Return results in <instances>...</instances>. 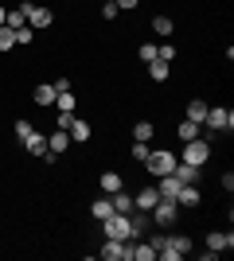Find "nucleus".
Listing matches in <instances>:
<instances>
[{"label":"nucleus","mask_w":234,"mask_h":261,"mask_svg":"<svg viewBox=\"0 0 234 261\" xmlns=\"http://www.w3.org/2000/svg\"><path fill=\"white\" fill-rule=\"evenodd\" d=\"M179 160H184V164H191V168H203V164L211 160V141H207V137L184 141V152H179Z\"/></svg>","instance_id":"obj_1"},{"label":"nucleus","mask_w":234,"mask_h":261,"mask_svg":"<svg viewBox=\"0 0 234 261\" xmlns=\"http://www.w3.org/2000/svg\"><path fill=\"white\" fill-rule=\"evenodd\" d=\"M148 222H156V226H176L179 222V207H176V199H156L152 211H148Z\"/></svg>","instance_id":"obj_2"},{"label":"nucleus","mask_w":234,"mask_h":261,"mask_svg":"<svg viewBox=\"0 0 234 261\" xmlns=\"http://www.w3.org/2000/svg\"><path fill=\"white\" fill-rule=\"evenodd\" d=\"M179 164V156L176 152H168V148H152L148 152V160H145V168H148V175H172V168Z\"/></svg>","instance_id":"obj_3"},{"label":"nucleus","mask_w":234,"mask_h":261,"mask_svg":"<svg viewBox=\"0 0 234 261\" xmlns=\"http://www.w3.org/2000/svg\"><path fill=\"white\" fill-rule=\"evenodd\" d=\"M203 125L215 133H230L234 129V109H223V106H211L207 109V117H203Z\"/></svg>","instance_id":"obj_4"},{"label":"nucleus","mask_w":234,"mask_h":261,"mask_svg":"<svg viewBox=\"0 0 234 261\" xmlns=\"http://www.w3.org/2000/svg\"><path fill=\"white\" fill-rule=\"evenodd\" d=\"M101 230H106V238H117V242H129V238H133L129 215H110L106 222H101Z\"/></svg>","instance_id":"obj_5"},{"label":"nucleus","mask_w":234,"mask_h":261,"mask_svg":"<svg viewBox=\"0 0 234 261\" xmlns=\"http://www.w3.org/2000/svg\"><path fill=\"white\" fill-rule=\"evenodd\" d=\"M28 4V0H23ZM55 23V12L47 8V4H28V28H35V32H43V28H51Z\"/></svg>","instance_id":"obj_6"},{"label":"nucleus","mask_w":234,"mask_h":261,"mask_svg":"<svg viewBox=\"0 0 234 261\" xmlns=\"http://www.w3.org/2000/svg\"><path fill=\"white\" fill-rule=\"evenodd\" d=\"M207 250H211V253L234 250V234H230V230H226V234H223V230H211V234H207Z\"/></svg>","instance_id":"obj_7"},{"label":"nucleus","mask_w":234,"mask_h":261,"mask_svg":"<svg viewBox=\"0 0 234 261\" xmlns=\"http://www.w3.org/2000/svg\"><path fill=\"white\" fill-rule=\"evenodd\" d=\"M199 184H184V187H179V191H176V207L179 211H184V207H199Z\"/></svg>","instance_id":"obj_8"},{"label":"nucleus","mask_w":234,"mask_h":261,"mask_svg":"<svg viewBox=\"0 0 234 261\" xmlns=\"http://www.w3.org/2000/svg\"><path fill=\"white\" fill-rule=\"evenodd\" d=\"M70 148V133L67 129H55L51 137H47V152H55V156H63Z\"/></svg>","instance_id":"obj_9"},{"label":"nucleus","mask_w":234,"mask_h":261,"mask_svg":"<svg viewBox=\"0 0 234 261\" xmlns=\"http://www.w3.org/2000/svg\"><path fill=\"white\" fill-rule=\"evenodd\" d=\"M179 179L176 175H156V191H160V199H176V191H179Z\"/></svg>","instance_id":"obj_10"},{"label":"nucleus","mask_w":234,"mask_h":261,"mask_svg":"<svg viewBox=\"0 0 234 261\" xmlns=\"http://www.w3.org/2000/svg\"><path fill=\"white\" fill-rule=\"evenodd\" d=\"M90 215L98 218V222H106V218H110V215H117V211H113V199H110V195L94 199V203H90Z\"/></svg>","instance_id":"obj_11"},{"label":"nucleus","mask_w":234,"mask_h":261,"mask_svg":"<svg viewBox=\"0 0 234 261\" xmlns=\"http://www.w3.org/2000/svg\"><path fill=\"white\" fill-rule=\"evenodd\" d=\"M20 144H23V148H28L32 156H43V152H47V137H43V133H35V129L28 133V137H23Z\"/></svg>","instance_id":"obj_12"},{"label":"nucleus","mask_w":234,"mask_h":261,"mask_svg":"<svg viewBox=\"0 0 234 261\" xmlns=\"http://www.w3.org/2000/svg\"><path fill=\"white\" fill-rule=\"evenodd\" d=\"M156 199H160V191H156V187H141V191L133 195V207H137V211H152Z\"/></svg>","instance_id":"obj_13"},{"label":"nucleus","mask_w":234,"mask_h":261,"mask_svg":"<svg viewBox=\"0 0 234 261\" xmlns=\"http://www.w3.org/2000/svg\"><path fill=\"white\" fill-rule=\"evenodd\" d=\"M101 257H106V261H125V242L106 238V242H101Z\"/></svg>","instance_id":"obj_14"},{"label":"nucleus","mask_w":234,"mask_h":261,"mask_svg":"<svg viewBox=\"0 0 234 261\" xmlns=\"http://www.w3.org/2000/svg\"><path fill=\"white\" fill-rule=\"evenodd\" d=\"M28 23V4H16V8H8V16H4V28H23Z\"/></svg>","instance_id":"obj_15"},{"label":"nucleus","mask_w":234,"mask_h":261,"mask_svg":"<svg viewBox=\"0 0 234 261\" xmlns=\"http://www.w3.org/2000/svg\"><path fill=\"white\" fill-rule=\"evenodd\" d=\"M168 250L176 253V261L188 257V253H191V238H188V234H172V238H168Z\"/></svg>","instance_id":"obj_16"},{"label":"nucleus","mask_w":234,"mask_h":261,"mask_svg":"<svg viewBox=\"0 0 234 261\" xmlns=\"http://www.w3.org/2000/svg\"><path fill=\"white\" fill-rule=\"evenodd\" d=\"M172 175H176L179 184H199V168H191V164H184V160L172 168Z\"/></svg>","instance_id":"obj_17"},{"label":"nucleus","mask_w":234,"mask_h":261,"mask_svg":"<svg viewBox=\"0 0 234 261\" xmlns=\"http://www.w3.org/2000/svg\"><path fill=\"white\" fill-rule=\"evenodd\" d=\"M121 187H125L121 172H101V195H113V191H121Z\"/></svg>","instance_id":"obj_18"},{"label":"nucleus","mask_w":234,"mask_h":261,"mask_svg":"<svg viewBox=\"0 0 234 261\" xmlns=\"http://www.w3.org/2000/svg\"><path fill=\"white\" fill-rule=\"evenodd\" d=\"M113 211H117V215H129V211H137L133 207V195H129V191H125V187H121V191H113Z\"/></svg>","instance_id":"obj_19"},{"label":"nucleus","mask_w":234,"mask_h":261,"mask_svg":"<svg viewBox=\"0 0 234 261\" xmlns=\"http://www.w3.org/2000/svg\"><path fill=\"white\" fill-rule=\"evenodd\" d=\"M67 133H70V141H78V144H86V141H90V125H86V121H78V117H70Z\"/></svg>","instance_id":"obj_20"},{"label":"nucleus","mask_w":234,"mask_h":261,"mask_svg":"<svg viewBox=\"0 0 234 261\" xmlns=\"http://www.w3.org/2000/svg\"><path fill=\"white\" fill-rule=\"evenodd\" d=\"M207 109H211V106H207L203 98H191V101H188V121L203 125V117H207Z\"/></svg>","instance_id":"obj_21"},{"label":"nucleus","mask_w":234,"mask_h":261,"mask_svg":"<svg viewBox=\"0 0 234 261\" xmlns=\"http://www.w3.org/2000/svg\"><path fill=\"white\" fill-rule=\"evenodd\" d=\"M168 74H172V66H168L164 59H152V63H148V78H152V82H168Z\"/></svg>","instance_id":"obj_22"},{"label":"nucleus","mask_w":234,"mask_h":261,"mask_svg":"<svg viewBox=\"0 0 234 261\" xmlns=\"http://www.w3.org/2000/svg\"><path fill=\"white\" fill-rule=\"evenodd\" d=\"M129 226H133V238H141L148 230V211H129Z\"/></svg>","instance_id":"obj_23"},{"label":"nucleus","mask_w":234,"mask_h":261,"mask_svg":"<svg viewBox=\"0 0 234 261\" xmlns=\"http://www.w3.org/2000/svg\"><path fill=\"white\" fill-rule=\"evenodd\" d=\"M176 137H179V141H195V137H203V125L184 121V125H176Z\"/></svg>","instance_id":"obj_24"},{"label":"nucleus","mask_w":234,"mask_h":261,"mask_svg":"<svg viewBox=\"0 0 234 261\" xmlns=\"http://www.w3.org/2000/svg\"><path fill=\"white\" fill-rule=\"evenodd\" d=\"M35 106H55V86H35Z\"/></svg>","instance_id":"obj_25"},{"label":"nucleus","mask_w":234,"mask_h":261,"mask_svg":"<svg viewBox=\"0 0 234 261\" xmlns=\"http://www.w3.org/2000/svg\"><path fill=\"white\" fill-rule=\"evenodd\" d=\"M152 133H156L152 121H137L133 125V141H152Z\"/></svg>","instance_id":"obj_26"},{"label":"nucleus","mask_w":234,"mask_h":261,"mask_svg":"<svg viewBox=\"0 0 234 261\" xmlns=\"http://www.w3.org/2000/svg\"><path fill=\"white\" fill-rule=\"evenodd\" d=\"M152 32H156V35H160V39H168V35L176 32V23L168 20V16H156V20H152Z\"/></svg>","instance_id":"obj_27"},{"label":"nucleus","mask_w":234,"mask_h":261,"mask_svg":"<svg viewBox=\"0 0 234 261\" xmlns=\"http://www.w3.org/2000/svg\"><path fill=\"white\" fill-rule=\"evenodd\" d=\"M55 109L59 113H74V94H70V90L67 94H55Z\"/></svg>","instance_id":"obj_28"},{"label":"nucleus","mask_w":234,"mask_h":261,"mask_svg":"<svg viewBox=\"0 0 234 261\" xmlns=\"http://www.w3.org/2000/svg\"><path fill=\"white\" fill-rule=\"evenodd\" d=\"M35 39V28H28V23H23V28H16V47H28Z\"/></svg>","instance_id":"obj_29"},{"label":"nucleus","mask_w":234,"mask_h":261,"mask_svg":"<svg viewBox=\"0 0 234 261\" xmlns=\"http://www.w3.org/2000/svg\"><path fill=\"white\" fill-rule=\"evenodd\" d=\"M16 47V32L12 28H0V51H12Z\"/></svg>","instance_id":"obj_30"},{"label":"nucleus","mask_w":234,"mask_h":261,"mask_svg":"<svg viewBox=\"0 0 234 261\" xmlns=\"http://www.w3.org/2000/svg\"><path fill=\"white\" fill-rule=\"evenodd\" d=\"M148 152H152V148H148V141H133V160L145 164V160H148Z\"/></svg>","instance_id":"obj_31"},{"label":"nucleus","mask_w":234,"mask_h":261,"mask_svg":"<svg viewBox=\"0 0 234 261\" xmlns=\"http://www.w3.org/2000/svg\"><path fill=\"white\" fill-rule=\"evenodd\" d=\"M156 59H164V63H172V59H176V47H172V43L164 39V43L156 47Z\"/></svg>","instance_id":"obj_32"},{"label":"nucleus","mask_w":234,"mask_h":261,"mask_svg":"<svg viewBox=\"0 0 234 261\" xmlns=\"http://www.w3.org/2000/svg\"><path fill=\"white\" fill-rule=\"evenodd\" d=\"M101 20H117V4L113 0H101Z\"/></svg>","instance_id":"obj_33"},{"label":"nucleus","mask_w":234,"mask_h":261,"mask_svg":"<svg viewBox=\"0 0 234 261\" xmlns=\"http://www.w3.org/2000/svg\"><path fill=\"white\" fill-rule=\"evenodd\" d=\"M137 55H141L145 63H152V59H156V43H141V51H137Z\"/></svg>","instance_id":"obj_34"},{"label":"nucleus","mask_w":234,"mask_h":261,"mask_svg":"<svg viewBox=\"0 0 234 261\" xmlns=\"http://www.w3.org/2000/svg\"><path fill=\"white\" fill-rule=\"evenodd\" d=\"M32 129H35L32 121H16V137H20V141H23V137H28V133H32Z\"/></svg>","instance_id":"obj_35"},{"label":"nucleus","mask_w":234,"mask_h":261,"mask_svg":"<svg viewBox=\"0 0 234 261\" xmlns=\"http://www.w3.org/2000/svg\"><path fill=\"white\" fill-rule=\"evenodd\" d=\"M113 4H117V12H133L141 0H113Z\"/></svg>","instance_id":"obj_36"},{"label":"nucleus","mask_w":234,"mask_h":261,"mask_svg":"<svg viewBox=\"0 0 234 261\" xmlns=\"http://www.w3.org/2000/svg\"><path fill=\"white\" fill-rule=\"evenodd\" d=\"M51 86H55V94H67V90H70V78H55Z\"/></svg>","instance_id":"obj_37"},{"label":"nucleus","mask_w":234,"mask_h":261,"mask_svg":"<svg viewBox=\"0 0 234 261\" xmlns=\"http://www.w3.org/2000/svg\"><path fill=\"white\" fill-rule=\"evenodd\" d=\"M223 191H234V172H223Z\"/></svg>","instance_id":"obj_38"},{"label":"nucleus","mask_w":234,"mask_h":261,"mask_svg":"<svg viewBox=\"0 0 234 261\" xmlns=\"http://www.w3.org/2000/svg\"><path fill=\"white\" fill-rule=\"evenodd\" d=\"M4 16H8V8H4V4H0V28H4Z\"/></svg>","instance_id":"obj_39"}]
</instances>
